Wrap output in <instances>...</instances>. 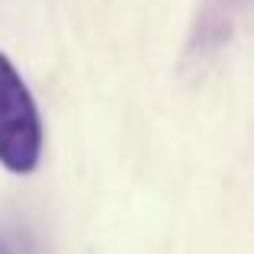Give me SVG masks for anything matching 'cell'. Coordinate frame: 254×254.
Returning a JSON list of instances; mask_svg holds the SVG:
<instances>
[{"label": "cell", "mask_w": 254, "mask_h": 254, "mask_svg": "<svg viewBox=\"0 0 254 254\" xmlns=\"http://www.w3.org/2000/svg\"><path fill=\"white\" fill-rule=\"evenodd\" d=\"M42 158V119L16 64L0 52V164L10 174H32Z\"/></svg>", "instance_id": "obj_1"}, {"label": "cell", "mask_w": 254, "mask_h": 254, "mask_svg": "<svg viewBox=\"0 0 254 254\" xmlns=\"http://www.w3.org/2000/svg\"><path fill=\"white\" fill-rule=\"evenodd\" d=\"M0 254H32L26 232L10 229V225H0Z\"/></svg>", "instance_id": "obj_2"}]
</instances>
